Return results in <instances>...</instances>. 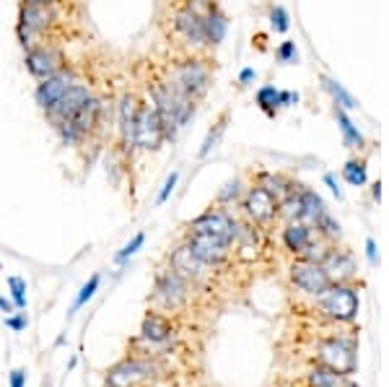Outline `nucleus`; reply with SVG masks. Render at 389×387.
<instances>
[{
  "label": "nucleus",
  "mask_w": 389,
  "mask_h": 387,
  "mask_svg": "<svg viewBox=\"0 0 389 387\" xmlns=\"http://www.w3.org/2000/svg\"><path fill=\"white\" fill-rule=\"evenodd\" d=\"M148 94H150V104L153 109L158 112L161 117V125H164V136L166 141H174L177 133H180L187 120L194 114V107L197 102L180 92V89H174L166 78H153L148 84Z\"/></svg>",
  "instance_id": "f257e3e1"
},
{
  "label": "nucleus",
  "mask_w": 389,
  "mask_h": 387,
  "mask_svg": "<svg viewBox=\"0 0 389 387\" xmlns=\"http://www.w3.org/2000/svg\"><path fill=\"white\" fill-rule=\"evenodd\" d=\"M166 81L180 89L185 97L200 102L210 89V81H213V73H210V65L200 58H190V60L172 62L169 70H166Z\"/></svg>",
  "instance_id": "f03ea898"
},
{
  "label": "nucleus",
  "mask_w": 389,
  "mask_h": 387,
  "mask_svg": "<svg viewBox=\"0 0 389 387\" xmlns=\"http://www.w3.org/2000/svg\"><path fill=\"white\" fill-rule=\"evenodd\" d=\"M23 65L29 70L31 78L37 81H45V78L60 73L65 65V55L62 50L55 42H45V45H37V47H29L26 55H23Z\"/></svg>",
  "instance_id": "7ed1b4c3"
},
{
  "label": "nucleus",
  "mask_w": 389,
  "mask_h": 387,
  "mask_svg": "<svg viewBox=\"0 0 389 387\" xmlns=\"http://www.w3.org/2000/svg\"><path fill=\"white\" fill-rule=\"evenodd\" d=\"M164 125H161V117L153 109L150 102L143 99L141 102V112H138V122H135V143L133 148H141V151H158L164 146Z\"/></svg>",
  "instance_id": "20e7f679"
},
{
  "label": "nucleus",
  "mask_w": 389,
  "mask_h": 387,
  "mask_svg": "<svg viewBox=\"0 0 389 387\" xmlns=\"http://www.w3.org/2000/svg\"><path fill=\"white\" fill-rule=\"evenodd\" d=\"M317 299H319V310L332 320H353L358 312V294L340 281L335 286L329 283L327 291Z\"/></svg>",
  "instance_id": "39448f33"
},
{
  "label": "nucleus",
  "mask_w": 389,
  "mask_h": 387,
  "mask_svg": "<svg viewBox=\"0 0 389 387\" xmlns=\"http://www.w3.org/2000/svg\"><path fill=\"white\" fill-rule=\"evenodd\" d=\"M169 29L182 45L187 47H202L205 42V29H202V16H197L192 8L177 6L169 16Z\"/></svg>",
  "instance_id": "423d86ee"
},
{
  "label": "nucleus",
  "mask_w": 389,
  "mask_h": 387,
  "mask_svg": "<svg viewBox=\"0 0 389 387\" xmlns=\"http://www.w3.org/2000/svg\"><path fill=\"white\" fill-rule=\"evenodd\" d=\"M190 231H208V234H218L234 244L236 239H239L241 224L234 219L229 211H224V208H210V211H205L202 216H197V219L190 224Z\"/></svg>",
  "instance_id": "0eeeda50"
},
{
  "label": "nucleus",
  "mask_w": 389,
  "mask_h": 387,
  "mask_svg": "<svg viewBox=\"0 0 389 387\" xmlns=\"http://www.w3.org/2000/svg\"><path fill=\"white\" fill-rule=\"evenodd\" d=\"M291 281L309 296H322L324 291H327L329 283H332L319 263H314V260H304V258H299L291 266Z\"/></svg>",
  "instance_id": "6e6552de"
},
{
  "label": "nucleus",
  "mask_w": 389,
  "mask_h": 387,
  "mask_svg": "<svg viewBox=\"0 0 389 387\" xmlns=\"http://www.w3.org/2000/svg\"><path fill=\"white\" fill-rule=\"evenodd\" d=\"M187 244L192 247L194 255H197L202 263H208L210 268L224 263V260L229 258V252H231V242H229V239H224V236L218 234H208V231H190Z\"/></svg>",
  "instance_id": "1a4fd4ad"
},
{
  "label": "nucleus",
  "mask_w": 389,
  "mask_h": 387,
  "mask_svg": "<svg viewBox=\"0 0 389 387\" xmlns=\"http://www.w3.org/2000/svg\"><path fill=\"white\" fill-rule=\"evenodd\" d=\"M187 299V281L177 276L174 271L158 273L156 286H153V302L164 310H180Z\"/></svg>",
  "instance_id": "9d476101"
},
{
  "label": "nucleus",
  "mask_w": 389,
  "mask_h": 387,
  "mask_svg": "<svg viewBox=\"0 0 389 387\" xmlns=\"http://www.w3.org/2000/svg\"><path fill=\"white\" fill-rule=\"evenodd\" d=\"M153 366L141 359H125L106 372V387H141L150 380Z\"/></svg>",
  "instance_id": "9b49d317"
},
{
  "label": "nucleus",
  "mask_w": 389,
  "mask_h": 387,
  "mask_svg": "<svg viewBox=\"0 0 389 387\" xmlns=\"http://www.w3.org/2000/svg\"><path fill=\"white\" fill-rule=\"evenodd\" d=\"M91 97H94V94H91L89 86H83V84L75 81V84L70 86V89H67V92L62 94V97L57 99L50 109H45L47 122H50V125H57V122L70 120V117H73V114L78 112V109H81V107L86 104Z\"/></svg>",
  "instance_id": "f8f14e48"
},
{
  "label": "nucleus",
  "mask_w": 389,
  "mask_h": 387,
  "mask_svg": "<svg viewBox=\"0 0 389 387\" xmlns=\"http://www.w3.org/2000/svg\"><path fill=\"white\" fill-rule=\"evenodd\" d=\"M143 99L133 92H125L117 104V120H120V146L125 153H133L135 143V122H138V112H141Z\"/></svg>",
  "instance_id": "ddd939ff"
},
{
  "label": "nucleus",
  "mask_w": 389,
  "mask_h": 387,
  "mask_svg": "<svg viewBox=\"0 0 389 387\" xmlns=\"http://www.w3.org/2000/svg\"><path fill=\"white\" fill-rule=\"evenodd\" d=\"M319 361L329 369H335L340 374H351L356 369V354L348 343L329 338V341L319 343Z\"/></svg>",
  "instance_id": "4468645a"
},
{
  "label": "nucleus",
  "mask_w": 389,
  "mask_h": 387,
  "mask_svg": "<svg viewBox=\"0 0 389 387\" xmlns=\"http://www.w3.org/2000/svg\"><path fill=\"white\" fill-rule=\"evenodd\" d=\"M75 81H78L75 73L73 70H67V68H62L60 73H55V76L45 78V81H39L37 92H34V99H37V104L42 107V112L50 109V107H53L55 102H57V99H60L62 94H65L67 89L75 84Z\"/></svg>",
  "instance_id": "2eb2a0df"
},
{
  "label": "nucleus",
  "mask_w": 389,
  "mask_h": 387,
  "mask_svg": "<svg viewBox=\"0 0 389 387\" xmlns=\"http://www.w3.org/2000/svg\"><path fill=\"white\" fill-rule=\"evenodd\" d=\"M169 263H172L174 273L182 276V278H185L187 283L190 281H200V278H205V276L210 273V266H208V263H202V260L194 255L190 244H182V247H177V250L172 252Z\"/></svg>",
  "instance_id": "dca6fc26"
},
{
  "label": "nucleus",
  "mask_w": 389,
  "mask_h": 387,
  "mask_svg": "<svg viewBox=\"0 0 389 387\" xmlns=\"http://www.w3.org/2000/svg\"><path fill=\"white\" fill-rule=\"evenodd\" d=\"M244 213H247L249 219L262 224V221H270L273 216H278V200L270 195L268 190H262L260 185L252 187V190L244 195Z\"/></svg>",
  "instance_id": "f3484780"
},
{
  "label": "nucleus",
  "mask_w": 389,
  "mask_h": 387,
  "mask_svg": "<svg viewBox=\"0 0 389 387\" xmlns=\"http://www.w3.org/2000/svg\"><path fill=\"white\" fill-rule=\"evenodd\" d=\"M174 333V325L169 322V317L158 315V312H148L143 317V325H141V335L146 341L150 343H164L166 338H172Z\"/></svg>",
  "instance_id": "a211bd4d"
},
{
  "label": "nucleus",
  "mask_w": 389,
  "mask_h": 387,
  "mask_svg": "<svg viewBox=\"0 0 389 387\" xmlns=\"http://www.w3.org/2000/svg\"><path fill=\"white\" fill-rule=\"evenodd\" d=\"M202 29H205V42L210 47H216L224 42L226 31H229V18L218 6H213L208 13L202 16Z\"/></svg>",
  "instance_id": "6ab92c4d"
},
{
  "label": "nucleus",
  "mask_w": 389,
  "mask_h": 387,
  "mask_svg": "<svg viewBox=\"0 0 389 387\" xmlns=\"http://www.w3.org/2000/svg\"><path fill=\"white\" fill-rule=\"evenodd\" d=\"M312 239H314V236H312L309 224H304V221H288V227H285L283 231V244L288 250L304 258V252H307V247L312 244Z\"/></svg>",
  "instance_id": "aec40b11"
},
{
  "label": "nucleus",
  "mask_w": 389,
  "mask_h": 387,
  "mask_svg": "<svg viewBox=\"0 0 389 387\" xmlns=\"http://www.w3.org/2000/svg\"><path fill=\"white\" fill-rule=\"evenodd\" d=\"M319 266L324 268V273L329 276V281H343L348 276H353L356 266H353V260L345 255V252H337V250H327L322 260H319Z\"/></svg>",
  "instance_id": "412c9836"
},
{
  "label": "nucleus",
  "mask_w": 389,
  "mask_h": 387,
  "mask_svg": "<svg viewBox=\"0 0 389 387\" xmlns=\"http://www.w3.org/2000/svg\"><path fill=\"white\" fill-rule=\"evenodd\" d=\"M309 387H353V382L348 380V374H340L329 366L319 364L309 372Z\"/></svg>",
  "instance_id": "4be33fe9"
},
{
  "label": "nucleus",
  "mask_w": 389,
  "mask_h": 387,
  "mask_svg": "<svg viewBox=\"0 0 389 387\" xmlns=\"http://www.w3.org/2000/svg\"><path fill=\"white\" fill-rule=\"evenodd\" d=\"M293 99H299V97H296V94H288V92H278L275 86H262L260 92H257V104H260L270 117L278 112V107L288 104Z\"/></svg>",
  "instance_id": "5701e85b"
},
{
  "label": "nucleus",
  "mask_w": 389,
  "mask_h": 387,
  "mask_svg": "<svg viewBox=\"0 0 389 387\" xmlns=\"http://www.w3.org/2000/svg\"><path fill=\"white\" fill-rule=\"evenodd\" d=\"M299 200H301V219L299 221H304V224H317V221L324 216V203L317 192L301 190Z\"/></svg>",
  "instance_id": "b1692460"
},
{
  "label": "nucleus",
  "mask_w": 389,
  "mask_h": 387,
  "mask_svg": "<svg viewBox=\"0 0 389 387\" xmlns=\"http://www.w3.org/2000/svg\"><path fill=\"white\" fill-rule=\"evenodd\" d=\"M335 114H337V125H340V130H343L345 143L351 146V148H358V146H363V136H361L358 130L353 128V122H351V117L345 114V109H340V107H337Z\"/></svg>",
  "instance_id": "393cba45"
},
{
  "label": "nucleus",
  "mask_w": 389,
  "mask_h": 387,
  "mask_svg": "<svg viewBox=\"0 0 389 387\" xmlns=\"http://www.w3.org/2000/svg\"><path fill=\"white\" fill-rule=\"evenodd\" d=\"M322 84H324V89H327V92L332 94V99H335V104H340V109H353V107H358L356 102H353L351 94L345 92L343 86L337 84V81H332L329 76H322Z\"/></svg>",
  "instance_id": "a878e982"
},
{
  "label": "nucleus",
  "mask_w": 389,
  "mask_h": 387,
  "mask_svg": "<svg viewBox=\"0 0 389 387\" xmlns=\"http://www.w3.org/2000/svg\"><path fill=\"white\" fill-rule=\"evenodd\" d=\"M343 177L348 185L361 187V185L366 182V161H358V159L348 161V164L343 167Z\"/></svg>",
  "instance_id": "bb28decb"
},
{
  "label": "nucleus",
  "mask_w": 389,
  "mask_h": 387,
  "mask_svg": "<svg viewBox=\"0 0 389 387\" xmlns=\"http://www.w3.org/2000/svg\"><path fill=\"white\" fill-rule=\"evenodd\" d=\"M99 283H102V276H99V273H94V276H91V278H89V281L83 283V289H81V294L75 296V302H73V307H70V312H67V315H70V317H73L75 312L81 310L83 304L89 302L91 296L97 294V289H99Z\"/></svg>",
  "instance_id": "cd10ccee"
},
{
  "label": "nucleus",
  "mask_w": 389,
  "mask_h": 387,
  "mask_svg": "<svg viewBox=\"0 0 389 387\" xmlns=\"http://www.w3.org/2000/svg\"><path fill=\"white\" fill-rule=\"evenodd\" d=\"M226 122H229V112H224L221 117H218V122H216V128L210 130L208 133V138H205V143H202V148H200V156H208L213 148L218 146V141H221V136H224V130H226Z\"/></svg>",
  "instance_id": "c85d7f7f"
},
{
  "label": "nucleus",
  "mask_w": 389,
  "mask_h": 387,
  "mask_svg": "<svg viewBox=\"0 0 389 387\" xmlns=\"http://www.w3.org/2000/svg\"><path fill=\"white\" fill-rule=\"evenodd\" d=\"M8 289H11V296H13L16 310H26V281L21 276H11L8 278Z\"/></svg>",
  "instance_id": "c756f323"
},
{
  "label": "nucleus",
  "mask_w": 389,
  "mask_h": 387,
  "mask_svg": "<svg viewBox=\"0 0 389 387\" xmlns=\"http://www.w3.org/2000/svg\"><path fill=\"white\" fill-rule=\"evenodd\" d=\"M143 242H146V234H143V231H138V234H135L133 239H130V242L125 244V247H122V250L117 252V255H114V263H125V260H128L130 255H135V252L141 250Z\"/></svg>",
  "instance_id": "7c9ffc66"
},
{
  "label": "nucleus",
  "mask_w": 389,
  "mask_h": 387,
  "mask_svg": "<svg viewBox=\"0 0 389 387\" xmlns=\"http://www.w3.org/2000/svg\"><path fill=\"white\" fill-rule=\"evenodd\" d=\"M270 21H273V29L280 31V34L288 31V13H285V8L280 6L273 8V11H270Z\"/></svg>",
  "instance_id": "2f4dec72"
},
{
  "label": "nucleus",
  "mask_w": 389,
  "mask_h": 387,
  "mask_svg": "<svg viewBox=\"0 0 389 387\" xmlns=\"http://www.w3.org/2000/svg\"><path fill=\"white\" fill-rule=\"evenodd\" d=\"M275 58L280 62H296V60H299V50H296V42H283V45L275 50Z\"/></svg>",
  "instance_id": "473e14b6"
},
{
  "label": "nucleus",
  "mask_w": 389,
  "mask_h": 387,
  "mask_svg": "<svg viewBox=\"0 0 389 387\" xmlns=\"http://www.w3.org/2000/svg\"><path fill=\"white\" fill-rule=\"evenodd\" d=\"M177 182H180V172H172V175L166 177L164 187H161V192H158L156 197V205H164L166 200H169V195L174 192V187H177Z\"/></svg>",
  "instance_id": "72a5a7b5"
},
{
  "label": "nucleus",
  "mask_w": 389,
  "mask_h": 387,
  "mask_svg": "<svg viewBox=\"0 0 389 387\" xmlns=\"http://www.w3.org/2000/svg\"><path fill=\"white\" fill-rule=\"evenodd\" d=\"M317 229H322V234H327V236H340V227H337L335 221L329 219L327 213H324L322 219L317 221Z\"/></svg>",
  "instance_id": "f704fd0d"
},
{
  "label": "nucleus",
  "mask_w": 389,
  "mask_h": 387,
  "mask_svg": "<svg viewBox=\"0 0 389 387\" xmlns=\"http://www.w3.org/2000/svg\"><path fill=\"white\" fill-rule=\"evenodd\" d=\"M239 195V180H234V182H226L224 190L218 192V203H229L231 197Z\"/></svg>",
  "instance_id": "c9c22d12"
},
{
  "label": "nucleus",
  "mask_w": 389,
  "mask_h": 387,
  "mask_svg": "<svg viewBox=\"0 0 389 387\" xmlns=\"http://www.w3.org/2000/svg\"><path fill=\"white\" fill-rule=\"evenodd\" d=\"M6 325L11 327V330H23V327L29 325V317H26V315H18V317H11V315H8Z\"/></svg>",
  "instance_id": "e433bc0d"
},
{
  "label": "nucleus",
  "mask_w": 389,
  "mask_h": 387,
  "mask_svg": "<svg viewBox=\"0 0 389 387\" xmlns=\"http://www.w3.org/2000/svg\"><path fill=\"white\" fill-rule=\"evenodd\" d=\"M26 385V372L23 369H13L11 372V387H23Z\"/></svg>",
  "instance_id": "4c0bfd02"
},
{
  "label": "nucleus",
  "mask_w": 389,
  "mask_h": 387,
  "mask_svg": "<svg viewBox=\"0 0 389 387\" xmlns=\"http://www.w3.org/2000/svg\"><path fill=\"white\" fill-rule=\"evenodd\" d=\"M324 182H327V187H329V190H332V192H335V195H337V200H340V197H343V190H340V187H337L335 177H332V175H324Z\"/></svg>",
  "instance_id": "58836bf2"
},
{
  "label": "nucleus",
  "mask_w": 389,
  "mask_h": 387,
  "mask_svg": "<svg viewBox=\"0 0 389 387\" xmlns=\"http://www.w3.org/2000/svg\"><path fill=\"white\" fill-rule=\"evenodd\" d=\"M255 78H257V73H255V70H252V68H244V70H241L239 81H241V84H244V86H247V84H252V81H255Z\"/></svg>",
  "instance_id": "ea45409f"
},
{
  "label": "nucleus",
  "mask_w": 389,
  "mask_h": 387,
  "mask_svg": "<svg viewBox=\"0 0 389 387\" xmlns=\"http://www.w3.org/2000/svg\"><path fill=\"white\" fill-rule=\"evenodd\" d=\"M366 255H368V260H371V266H376V244H374V239H366Z\"/></svg>",
  "instance_id": "a19ab883"
},
{
  "label": "nucleus",
  "mask_w": 389,
  "mask_h": 387,
  "mask_svg": "<svg viewBox=\"0 0 389 387\" xmlns=\"http://www.w3.org/2000/svg\"><path fill=\"white\" fill-rule=\"evenodd\" d=\"M0 310L6 312V315H11V312H16V304H13V302H8L6 296H0Z\"/></svg>",
  "instance_id": "79ce46f5"
},
{
  "label": "nucleus",
  "mask_w": 389,
  "mask_h": 387,
  "mask_svg": "<svg viewBox=\"0 0 389 387\" xmlns=\"http://www.w3.org/2000/svg\"><path fill=\"white\" fill-rule=\"evenodd\" d=\"M21 3H39V6H57L60 0H21Z\"/></svg>",
  "instance_id": "37998d69"
}]
</instances>
